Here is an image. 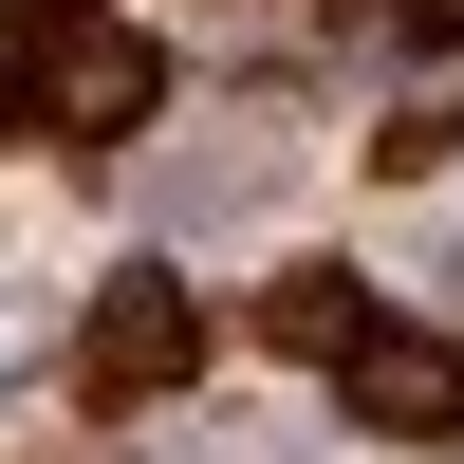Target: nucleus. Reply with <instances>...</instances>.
<instances>
[{
  "mask_svg": "<svg viewBox=\"0 0 464 464\" xmlns=\"http://www.w3.org/2000/svg\"><path fill=\"white\" fill-rule=\"evenodd\" d=\"M186 372H205V316H186V279L130 260V279L93 297V334H74V391H93V409H168Z\"/></svg>",
  "mask_w": 464,
  "mask_h": 464,
  "instance_id": "nucleus-1",
  "label": "nucleus"
},
{
  "mask_svg": "<svg viewBox=\"0 0 464 464\" xmlns=\"http://www.w3.org/2000/svg\"><path fill=\"white\" fill-rule=\"evenodd\" d=\"M334 391H353V428H391V446L464 428V353H446V334H391V316H372L353 353H334Z\"/></svg>",
  "mask_w": 464,
  "mask_h": 464,
  "instance_id": "nucleus-2",
  "label": "nucleus"
},
{
  "mask_svg": "<svg viewBox=\"0 0 464 464\" xmlns=\"http://www.w3.org/2000/svg\"><path fill=\"white\" fill-rule=\"evenodd\" d=\"M149 111H168V56H149V37H74V56L37 74V130H74V149L149 130Z\"/></svg>",
  "mask_w": 464,
  "mask_h": 464,
  "instance_id": "nucleus-3",
  "label": "nucleus"
},
{
  "mask_svg": "<svg viewBox=\"0 0 464 464\" xmlns=\"http://www.w3.org/2000/svg\"><path fill=\"white\" fill-rule=\"evenodd\" d=\"M260 334H279V353H353V334H372V297L334 279V260H279V279H260Z\"/></svg>",
  "mask_w": 464,
  "mask_h": 464,
  "instance_id": "nucleus-4",
  "label": "nucleus"
},
{
  "mask_svg": "<svg viewBox=\"0 0 464 464\" xmlns=\"http://www.w3.org/2000/svg\"><path fill=\"white\" fill-rule=\"evenodd\" d=\"M19 19H74V0H19Z\"/></svg>",
  "mask_w": 464,
  "mask_h": 464,
  "instance_id": "nucleus-5",
  "label": "nucleus"
}]
</instances>
